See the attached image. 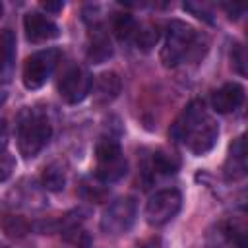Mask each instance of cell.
Wrapping results in <instances>:
<instances>
[{"label":"cell","mask_w":248,"mask_h":248,"mask_svg":"<svg viewBox=\"0 0 248 248\" xmlns=\"http://www.w3.org/2000/svg\"><path fill=\"white\" fill-rule=\"evenodd\" d=\"M194 37H196V29L192 25L180 19H172L167 27L165 45L161 48V62L167 68H174L180 62H184Z\"/></svg>","instance_id":"3957f363"},{"label":"cell","mask_w":248,"mask_h":248,"mask_svg":"<svg viewBox=\"0 0 248 248\" xmlns=\"http://www.w3.org/2000/svg\"><path fill=\"white\" fill-rule=\"evenodd\" d=\"M52 136V126L43 112L25 110L17 124V149L25 159L37 157Z\"/></svg>","instance_id":"6da1fadb"},{"label":"cell","mask_w":248,"mask_h":248,"mask_svg":"<svg viewBox=\"0 0 248 248\" xmlns=\"http://www.w3.org/2000/svg\"><path fill=\"white\" fill-rule=\"evenodd\" d=\"M122 89V81L120 76L116 72H103L93 79L91 85V93H93V101L95 105H108L112 103L118 93Z\"/></svg>","instance_id":"7c38bea8"},{"label":"cell","mask_w":248,"mask_h":248,"mask_svg":"<svg viewBox=\"0 0 248 248\" xmlns=\"http://www.w3.org/2000/svg\"><path fill=\"white\" fill-rule=\"evenodd\" d=\"M41 180H43V186L46 190L60 192L64 188V184H66V170H64V167L60 163H50L48 167H45Z\"/></svg>","instance_id":"9a60e30c"},{"label":"cell","mask_w":248,"mask_h":248,"mask_svg":"<svg viewBox=\"0 0 248 248\" xmlns=\"http://www.w3.org/2000/svg\"><path fill=\"white\" fill-rule=\"evenodd\" d=\"M95 174L103 182H116L128 172V161L120 149V143L112 136H103L95 145Z\"/></svg>","instance_id":"7a4b0ae2"},{"label":"cell","mask_w":248,"mask_h":248,"mask_svg":"<svg viewBox=\"0 0 248 248\" xmlns=\"http://www.w3.org/2000/svg\"><path fill=\"white\" fill-rule=\"evenodd\" d=\"M138 217V202L132 196H124L107 205L101 215V231L110 236L124 234L132 229Z\"/></svg>","instance_id":"5b68a950"},{"label":"cell","mask_w":248,"mask_h":248,"mask_svg":"<svg viewBox=\"0 0 248 248\" xmlns=\"http://www.w3.org/2000/svg\"><path fill=\"white\" fill-rule=\"evenodd\" d=\"M223 174L229 182L240 180L246 176V143H244V136L236 138L229 149L227 161H225V169Z\"/></svg>","instance_id":"4fadbf2b"},{"label":"cell","mask_w":248,"mask_h":248,"mask_svg":"<svg viewBox=\"0 0 248 248\" xmlns=\"http://www.w3.org/2000/svg\"><path fill=\"white\" fill-rule=\"evenodd\" d=\"M62 236L68 244H74L78 248H89L91 246V234L79 225H74V227L62 231Z\"/></svg>","instance_id":"d6986e66"},{"label":"cell","mask_w":248,"mask_h":248,"mask_svg":"<svg viewBox=\"0 0 248 248\" xmlns=\"http://www.w3.org/2000/svg\"><path fill=\"white\" fill-rule=\"evenodd\" d=\"M153 169H155V172H161V174H174L178 170V159L174 153L159 149L153 155Z\"/></svg>","instance_id":"2e32d148"},{"label":"cell","mask_w":248,"mask_h":248,"mask_svg":"<svg viewBox=\"0 0 248 248\" xmlns=\"http://www.w3.org/2000/svg\"><path fill=\"white\" fill-rule=\"evenodd\" d=\"M14 60V35L12 31H0V72L8 70Z\"/></svg>","instance_id":"e0dca14e"},{"label":"cell","mask_w":248,"mask_h":248,"mask_svg":"<svg viewBox=\"0 0 248 248\" xmlns=\"http://www.w3.org/2000/svg\"><path fill=\"white\" fill-rule=\"evenodd\" d=\"M219 138V126L217 122L207 114L205 118H202L186 136H184V143L186 147L194 153V155H205L209 153Z\"/></svg>","instance_id":"ba28073f"},{"label":"cell","mask_w":248,"mask_h":248,"mask_svg":"<svg viewBox=\"0 0 248 248\" xmlns=\"http://www.w3.org/2000/svg\"><path fill=\"white\" fill-rule=\"evenodd\" d=\"M0 16H2V4H0Z\"/></svg>","instance_id":"83f0119b"},{"label":"cell","mask_w":248,"mask_h":248,"mask_svg":"<svg viewBox=\"0 0 248 248\" xmlns=\"http://www.w3.org/2000/svg\"><path fill=\"white\" fill-rule=\"evenodd\" d=\"M242 103H244V87L238 81L223 83L211 95V107H213V110H217L221 114L234 112Z\"/></svg>","instance_id":"30bf717a"},{"label":"cell","mask_w":248,"mask_h":248,"mask_svg":"<svg viewBox=\"0 0 248 248\" xmlns=\"http://www.w3.org/2000/svg\"><path fill=\"white\" fill-rule=\"evenodd\" d=\"M112 52H114V48H112L110 39L103 31H99L95 27L93 37H91L89 46H87V52H85L87 54V60L91 64H103V62H107L112 56Z\"/></svg>","instance_id":"5bb4252c"},{"label":"cell","mask_w":248,"mask_h":248,"mask_svg":"<svg viewBox=\"0 0 248 248\" xmlns=\"http://www.w3.org/2000/svg\"><path fill=\"white\" fill-rule=\"evenodd\" d=\"M138 248H163V244H161V238L159 236H151L145 242H141Z\"/></svg>","instance_id":"d4e9b609"},{"label":"cell","mask_w":248,"mask_h":248,"mask_svg":"<svg viewBox=\"0 0 248 248\" xmlns=\"http://www.w3.org/2000/svg\"><path fill=\"white\" fill-rule=\"evenodd\" d=\"M6 99H8V91H6L4 87H0V105H4Z\"/></svg>","instance_id":"4316f807"},{"label":"cell","mask_w":248,"mask_h":248,"mask_svg":"<svg viewBox=\"0 0 248 248\" xmlns=\"http://www.w3.org/2000/svg\"><path fill=\"white\" fill-rule=\"evenodd\" d=\"M23 29L25 37L31 43H46L56 37H60V27L46 16L39 12H29L23 17Z\"/></svg>","instance_id":"9c48e42d"},{"label":"cell","mask_w":248,"mask_h":248,"mask_svg":"<svg viewBox=\"0 0 248 248\" xmlns=\"http://www.w3.org/2000/svg\"><path fill=\"white\" fill-rule=\"evenodd\" d=\"M205 116H207V110H205L203 101L196 99V101L188 103L186 108L180 112V116H178V118L174 120V124L170 126V136H172L174 140L182 141L184 136H186L202 118H205Z\"/></svg>","instance_id":"8fae6325"},{"label":"cell","mask_w":248,"mask_h":248,"mask_svg":"<svg viewBox=\"0 0 248 248\" xmlns=\"http://www.w3.org/2000/svg\"><path fill=\"white\" fill-rule=\"evenodd\" d=\"M2 229L6 231L8 236H12V238L17 236V238H19V236L27 234L29 225H27L21 217H17V215H6V217L2 219Z\"/></svg>","instance_id":"ffe728a7"},{"label":"cell","mask_w":248,"mask_h":248,"mask_svg":"<svg viewBox=\"0 0 248 248\" xmlns=\"http://www.w3.org/2000/svg\"><path fill=\"white\" fill-rule=\"evenodd\" d=\"M91 85L93 78L89 76V72L81 66H72L62 74L58 81V93L66 103L78 105L91 93Z\"/></svg>","instance_id":"52a82bcc"},{"label":"cell","mask_w":248,"mask_h":248,"mask_svg":"<svg viewBox=\"0 0 248 248\" xmlns=\"http://www.w3.org/2000/svg\"><path fill=\"white\" fill-rule=\"evenodd\" d=\"M184 10H186V12H190L192 16H196L198 19L207 21V23H211V21H213L211 12L207 10V6H205V4H200V2H184Z\"/></svg>","instance_id":"603a6c76"},{"label":"cell","mask_w":248,"mask_h":248,"mask_svg":"<svg viewBox=\"0 0 248 248\" xmlns=\"http://www.w3.org/2000/svg\"><path fill=\"white\" fill-rule=\"evenodd\" d=\"M41 6H43L46 12L56 14V12H60V10L64 8V2H62V0H58V2H41Z\"/></svg>","instance_id":"cb8c5ba5"},{"label":"cell","mask_w":248,"mask_h":248,"mask_svg":"<svg viewBox=\"0 0 248 248\" xmlns=\"http://www.w3.org/2000/svg\"><path fill=\"white\" fill-rule=\"evenodd\" d=\"M16 169V157L8 151H0V182L8 180Z\"/></svg>","instance_id":"7402d4cb"},{"label":"cell","mask_w":248,"mask_h":248,"mask_svg":"<svg viewBox=\"0 0 248 248\" xmlns=\"http://www.w3.org/2000/svg\"><path fill=\"white\" fill-rule=\"evenodd\" d=\"M6 140H8V124H6V120L0 118V151H4Z\"/></svg>","instance_id":"484cf974"},{"label":"cell","mask_w":248,"mask_h":248,"mask_svg":"<svg viewBox=\"0 0 248 248\" xmlns=\"http://www.w3.org/2000/svg\"><path fill=\"white\" fill-rule=\"evenodd\" d=\"M159 41V29L151 23L136 29V43H138V48L141 50H151Z\"/></svg>","instance_id":"ac0fdd59"},{"label":"cell","mask_w":248,"mask_h":248,"mask_svg":"<svg viewBox=\"0 0 248 248\" xmlns=\"http://www.w3.org/2000/svg\"><path fill=\"white\" fill-rule=\"evenodd\" d=\"M60 62V50L58 48H43L33 52L25 58L23 70H21V81L27 89H41L50 76L54 74L56 66Z\"/></svg>","instance_id":"277c9868"},{"label":"cell","mask_w":248,"mask_h":248,"mask_svg":"<svg viewBox=\"0 0 248 248\" xmlns=\"http://www.w3.org/2000/svg\"><path fill=\"white\" fill-rule=\"evenodd\" d=\"M182 205V194L176 188H165L155 192L145 203V219L153 227L169 223Z\"/></svg>","instance_id":"8992f818"},{"label":"cell","mask_w":248,"mask_h":248,"mask_svg":"<svg viewBox=\"0 0 248 248\" xmlns=\"http://www.w3.org/2000/svg\"><path fill=\"white\" fill-rule=\"evenodd\" d=\"M118 39H128L130 35H136V21L132 19V16L128 14H118L114 17V23H112Z\"/></svg>","instance_id":"44dd1931"}]
</instances>
